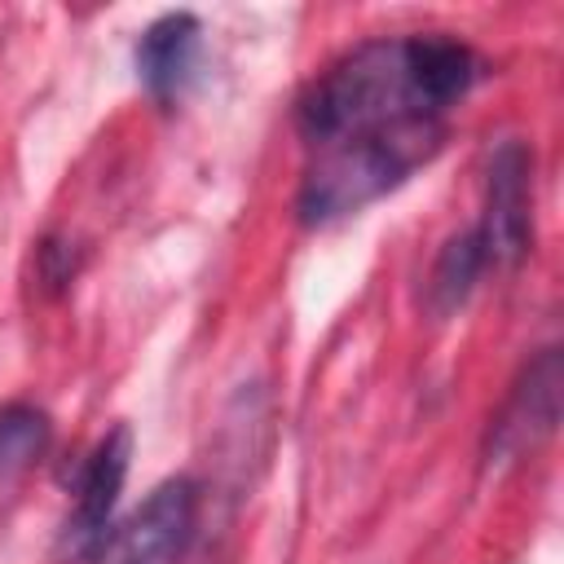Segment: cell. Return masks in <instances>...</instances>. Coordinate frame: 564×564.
<instances>
[{
  "label": "cell",
  "instance_id": "1",
  "mask_svg": "<svg viewBox=\"0 0 564 564\" xmlns=\"http://www.w3.org/2000/svg\"><path fill=\"white\" fill-rule=\"evenodd\" d=\"M480 57L454 35H383L330 62L300 97L308 150L379 137L445 132V110L480 79Z\"/></svg>",
  "mask_w": 564,
  "mask_h": 564
},
{
  "label": "cell",
  "instance_id": "6",
  "mask_svg": "<svg viewBox=\"0 0 564 564\" xmlns=\"http://www.w3.org/2000/svg\"><path fill=\"white\" fill-rule=\"evenodd\" d=\"M560 352L555 348H542L524 379L516 383L507 410L498 414L494 432H489V449L498 458H516L524 449H533L538 441H546L555 432V419H560Z\"/></svg>",
  "mask_w": 564,
  "mask_h": 564
},
{
  "label": "cell",
  "instance_id": "5",
  "mask_svg": "<svg viewBox=\"0 0 564 564\" xmlns=\"http://www.w3.org/2000/svg\"><path fill=\"white\" fill-rule=\"evenodd\" d=\"M529 203H533V150L524 141H502L489 154L485 216L476 225L489 264H511L529 247Z\"/></svg>",
  "mask_w": 564,
  "mask_h": 564
},
{
  "label": "cell",
  "instance_id": "8",
  "mask_svg": "<svg viewBox=\"0 0 564 564\" xmlns=\"http://www.w3.org/2000/svg\"><path fill=\"white\" fill-rule=\"evenodd\" d=\"M485 269H489V256H485L480 234L476 229L454 234L441 247V256L432 260V273H427V308L436 317H449L454 308H463L467 295H471V286H476V278Z\"/></svg>",
  "mask_w": 564,
  "mask_h": 564
},
{
  "label": "cell",
  "instance_id": "9",
  "mask_svg": "<svg viewBox=\"0 0 564 564\" xmlns=\"http://www.w3.org/2000/svg\"><path fill=\"white\" fill-rule=\"evenodd\" d=\"M53 441V423L31 401H4L0 405V485L31 471Z\"/></svg>",
  "mask_w": 564,
  "mask_h": 564
},
{
  "label": "cell",
  "instance_id": "4",
  "mask_svg": "<svg viewBox=\"0 0 564 564\" xmlns=\"http://www.w3.org/2000/svg\"><path fill=\"white\" fill-rule=\"evenodd\" d=\"M128 463H132V432L119 423L93 445V454L84 458V467L75 476V498H70V511L62 524V555L88 560L106 546L110 516H115L123 480H128Z\"/></svg>",
  "mask_w": 564,
  "mask_h": 564
},
{
  "label": "cell",
  "instance_id": "7",
  "mask_svg": "<svg viewBox=\"0 0 564 564\" xmlns=\"http://www.w3.org/2000/svg\"><path fill=\"white\" fill-rule=\"evenodd\" d=\"M198 35H203V26L194 13H163L141 31L132 62H137V79L145 84L150 97L167 101L189 84L194 66H198Z\"/></svg>",
  "mask_w": 564,
  "mask_h": 564
},
{
  "label": "cell",
  "instance_id": "3",
  "mask_svg": "<svg viewBox=\"0 0 564 564\" xmlns=\"http://www.w3.org/2000/svg\"><path fill=\"white\" fill-rule=\"evenodd\" d=\"M198 524V485L172 476L145 494V502L106 538V564H181Z\"/></svg>",
  "mask_w": 564,
  "mask_h": 564
},
{
  "label": "cell",
  "instance_id": "2",
  "mask_svg": "<svg viewBox=\"0 0 564 564\" xmlns=\"http://www.w3.org/2000/svg\"><path fill=\"white\" fill-rule=\"evenodd\" d=\"M445 132H414V137H379V141H344L313 150V163L300 181V220L304 225H330L339 216H352L397 189L410 172H419L436 150Z\"/></svg>",
  "mask_w": 564,
  "mask_h": 564
}]
</instances>
